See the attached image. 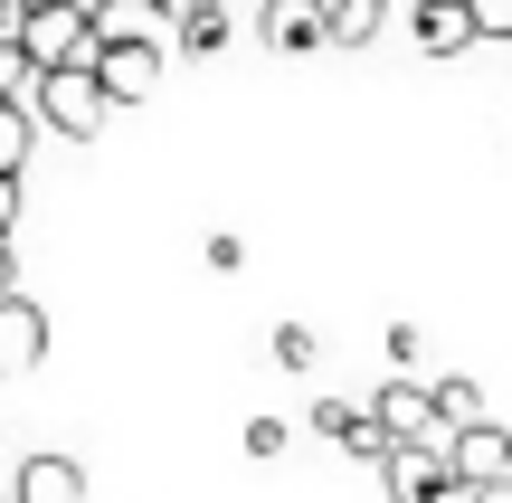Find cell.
Segmentation results:
<instances>
[{
	"instance_id": "cell-19",
	"label": "cell",
	"mask_w": 512,
	"mask_h": 503,
	"mask_svg": "<svg viewBox=\"0 0 512 503\" xmlns=\"http://www.w3.org/2000/svg\"><path fill=\"white\" fill-rule=\"evenodd\" d=\"M475 29L484 38H512V0H475Z\"/></svg>"
},
{
	"instance_id": "cell-8",
	"label": "cell",
	"mask_w": 512,
	"mask_h": 503,
	"mask_svg": "<svg viewBox=\"0 0 512 503\" xmlns=\"http://www.w3.org/2000/svg\"><path fill=\"white\" fill-rule=\"evenodd\" d=\"M95 76H105V95H114V105H143V95H162V38L95 48Z\"/></svg>"
},
{
	"instance_id": "cell-21",
	"label": "cell",
	"mask_w": 512,
	"mask_h": 503,
	"mask_svg": "<svg viewBox=\"0 0 512 503\" xmlns=\"http://www.w3.org/2000/svg\"><path fill=\"white\" fill-rule=\"evenodd\" d=\"M171 10V29H190V19H209V10H228V0H162Z\"/></svg>"
},
{
	"instance_id": "cell-5",
	"label": "cell",
	"mask_w": 512,
	"mask_h": 503,
	"mask_svg": "<svg viewBox=\"0 0 512 503\" xmlns=\"http://www.w3.org/2000/svg\"><path fill=\"white\" fill-rule=\"evenodd\" d=\"M446 466H456L465 494H503V485H512V428H494V418H484L475 437H456V447H446Z\"/></svg>"
},
{
	"instance_id": "cell-11",
	"label": "cell",
	"mask_w": 512,
	"mask_h": 503,
	"mask_svg": "<svg viewBox=\"0 0 512 503\" xmlns=\"http://www.w3.org/2000/svg\"><path fill=\"white\" fill-rule=\"evenodd\" d=\"M162 0H105L95 10V48H133V38H162Z\"/></svg>"
},
{
	"instance_id": "cell-22",
	"label": "cell",
	"mask_w": 512,
	"mask_h": 503,
	"mask_svg": "<svg viewBox=\"0 0 512 503\" xmlns=\"http://www.w3.org/2000/svg\"><path fill=\"white\" fill-rule=\"evenodd\" d=\"M19 304V276H10V247H0V314Z\"/></svg>"
},
{
	"instance_id": "cell-18",
	"label": "cell",
	"mask_w": 512,
	"mask_h": 503,
	"mask_svg": "<svg viewBox=\"0 0 512 503\" xmlns=\"http://www.w3.org/2000/svg\"><path fill=\"white\" fill-rule=\"evenodd\" d=\"M209 266H219V276H238V266H247V238H228V228H219V238H209Z\"/></svg>"
},
{
	"instance_id": "cell-23",
	"label": "cell",
	"mask_w": 512,
	"mask_h": 503,
	"mask_svg": "<svg viewBox=\"0 0 512 503\" xmlns=\"http://www.w3.org/2000/svg\"><path fill=\"white\" fill-rule=\"evenodd\" d=\"M19 19H29V0H0V29H10V38H19Z\"/></svg>"
},
{
	"instance_id": "cell-2",
	"label": "cell",
	"mask_w": 512,
	"mask_h": 503,
	"mask_svg": "<svg viewBox=\"0 0 512 503\" xmlns=\"http://www.w3.org/2000/svg\"><path fill=\"white\" fill-rule=\"evenodd\" d=\"M19 48L38 57V67H95V10H29L19 19Z\"/></svg>"
},
{
	"instance_id": "cell-1",
	"label": "cell",
	"mask_w": 512,
	"mask_h": 503,
	"mask_svg": "<svg viewBox=\"0 0 512 503\" xmlns=\"http://www.w3.org/2000/svg\"><path fill=\"white\" fill-rule=\"evenodd\" d=\"M105 114H114V95H105V76H95V67H57L48 86H38V124L67 133V143H95Z\"/></svg>"
},
{
	"instance_id": "cell-24",
	"label": "cell",
	"mask_w": 512,
	"mask_h": 503,
	"mask_svg": "<svg viewBox=\"0 0 512 503\" xmlns=\"http://www.w3.org/2000/svg\"><path fill=\"white\" fill-rule=\"evenodd\" d=\"M0 247H10V219H0Z\"/></svg>"
},
{
	"instance_id": "cell-25",
	"label": "cell",
	"mask_w": 512,
	"mask_h": 503,
	"mask_svg": "<svg viewBox=\"0 0 512 503\" xmlns=\"http://www.w3.org/2000/svg\"><path fill=\"white\" fill-rule=\"evenodd\" d=\"M0 503H19V494H0Z\"/></svg>"
},
{
	"instance_id": "cell-4",
	"label": "cell",
	"mask_w": 512,
	"mask_h": 503,
	"mask_svg": "<svg viewBox=\"0 0 512 503\" xmlns=\"http://www.w3.org/2000/svg\"><path fill=\"white\" fill-rule=\"evenodd\" d=\"M256 38H266V48H285V57L332 48V0H266V10H256Z\"/></svg>"
},
{
	"instance_id": "cell-15",
	"label": "cell",
	"mask_w": 512,
	"mask_h": 503,
	"mask_svg": "<svg viewBox=\"0 0 512 503\" xmlns=\"http://www.w3.org/2000/svg\"><path fill=\"white\" fill-rule=\"evenodd\" d=\"M228 38H238V19H228V10H209V19H190V29H171V48H181V57H219Z\"/></svg>"
},
{
	"instance_id": "cell-12",
	"label": "cell",
	"mask_w": 512,
	"mask_h": 503,
	"mask_svg": "<svg viewBox=\"0 0 512 503\" xmlns=\"http://www.w3.org/2000/svg\"><path fill=\"white\" fill-rule=\"evenodd\" d=\"M389 19H399L389 0H332V48H370Z\"/></svg>"
},
{
	"instance_id": "cell-17",
	"label": "cell",
	"mask_w": 512,
	"mask_h": 503,
	"mask_svg": "<svg viewBox=\"0 0 512 503\" xmlns=\"http://www.w3.org/2000/svg\"><path fill=\"white\" fill-rule=\"evenodd\" d=\"M247 456H285V418H247Z\"/></svg>"
},
{
	"instance_id": "cell-16",
	"label": "cell",
	"mask_w": 512,
	"mask_h": 503,
	"mask_svg": "<svg viewBox=\"0 0 512 503\" xmlns=\"http://www.w3.org/2000/svg\"><path fill=\"white\" fill-rule=\"evenodd\" d=\"M275 361H285V371H313V361H323V342H313V323H285V333H275Z\"/></svg>"
},
{
	"instance_id": "cell-9",
	"label": "cell",
	"mask_w": 512,
	"mask_h": 503,
	"mask_svg": "<svg viewBox=\"0 0 512 503\" xmlns=\"http://www.w3.org/2000/svg\"><path fill=\"white\" fill-rule=\"evenodd\" d=\"M38 361H48V314H38V304L19 295L10 314H0V380H19V371H38Z\"/></svg>"
},
{
	"instance_id": "cell-10",
	"label": "cell",
	"mask_w": 512,
	"mask_h": 503,
	"mask_svg": "<svg viewBox=\"0 0 512 503\" xmlns=\"http://www.w3.org/2000/svg\"><path fill=\"white\" fill-rule=\"evenodd\" d=\"M10 494L19 503H86V475H76V456H29Z\"/></svg>"
},
{
	"instance_id": "cell-14",
	"label": "cell",
	"mask_w": 512,
	"mask_h": 503,
	"mask_svg": "<svg viewBox=\"0 0 512 503\" xmlns=\"http://www.w3.org/2000/svg\"><path fill=\"white\" fill-rule=\"evenodd\" d=\"M437 418H446V437H475L484 428V390L475 380H437Z\"/></svg>"
},
{
	"instance_id": "cell-7",
	"label": "cell",
	"mask_w": 512,
	"mask_h": 503,
	"mask_svg": "<svg viewBox=\"0 0 512 503\" xmlns=\"http://www.w3.org/2000/svg\"><path fill=\"white\" fill-rule=\"evenodd\" d=\"M408 38H418L427 57H465L475 48V0H408Z\"/></svg>"
},
{
	"instance_id": "cell-13",
	"label": "cell",
	"mask_w": 512,
	"mask_h": 503,
	"mask_svg": "<svg viewBox=\"0 0 512 503\" xmlns=\"http://www.w3.org/2000/svg\"><path fill=\"white\" fill-rule=\"evenodd\" d=\"M38 105H0V171H29V152H38Z\"/></svg>"
},
{
	"instance_id": "cell-3",
	"label": "cell",
	"mask_w": 512,
	"mask_h": 503,
	"mask_svg": "<svg viewBox=\"0 0 512 503\" xmlns=\"http://www.w3.org/2000/svg\"><path fill=\"white\" fill-rule=\"evenodd\" d=\"M380 485L389 503H456V466H446V447H389Z\"/></svg>"
},
{
	"instance_id": "cell-20",
	"label": "cell",
	"mask_w": 512,
	"mask_h": 503,
	"mask_svg": "<svg viewBox=\"0 0 512 503\" xmlns=\"http://www.w3.org/2000/svg\"><path fill=\"white\" fill-rule=\"evenodd\" d=\"M19 209H29V181H19V171H0V219L19 228Z\"/></svg>"
},
{
	"instance_id": "cell-6",
	"label": "cell",
	"mask_w": 512,
	"mask_h": 503,
	"mask_svg": "<svg viewBox=\"0 0 512 503\" xmlns=\"http://www.w3.org/2000/svg\"><path fill=\"white\" fill-rule=\"evenodd\" d=\"M313 437H332V447L389 466V428H380V409H370V399H313Z\"/></svg>"
}]
</instances>
